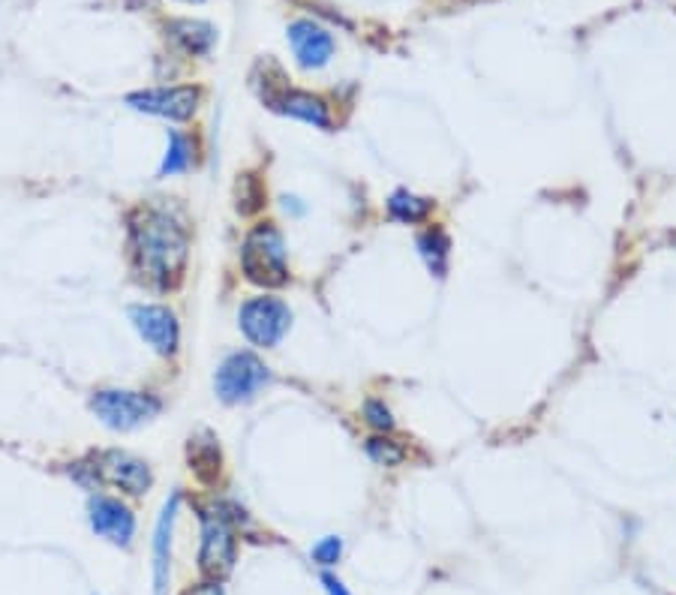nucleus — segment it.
<instances>
[{
    "label": "nucleus",
    "instance_id": "f257e3e1",
    "mask_svg": "<svg viewBox=\"0 0 676 595\" xmlns=\"http://www.w3.org/2000/svg\"><path fill=\"white\" fill-rule=\"evenodd\" d=\"M127 244L136 277L157 292L178 289L190 262V229L166 205H139L127 217Z\"/></svg>",
    "mask_w": 676,
    "mask_h": 595
},
{
    "label": "nucleus",
    "instance_id": "f03ea898",
    "mask_svg": "<svg viewBox=\"0 0 676 595\" xmlns=\"http://www.w3.org/2000/svg\"><path fill=\"white\" fill-rule=\"evenodd\" d=\"M243 277L262 289H284L292 280L284 232L274 222H256L241 244Z\"/></svg>",
    "mask_w": 676,
    "mask_h": 595
},
{
    "label": "nucleus",
    "instance_id": "7ed1b4c3",
    "mask_svg": "<svg viewBox=\"0 0 676 595\" xmlns=\"http://www.w3.org/2000/svg\"><path fill=\"white\" fill-rule=\"evenodd\" d=\"M91 413L109 430H136L151 424L162 413V400L151 391H130V388H100L91 397Z\"/></svg>",
    "mask_w": 676,
    "mask_h": 595
},
{
    "label": "nucleus",
    "instance_id": "20e7f679",
    "mask_svg": "<svg viewBox=\"0 0 676 595\" xmlns=\"http://www.w3.org/2000/svg\"><path fill=\"white\" fill-rule=\"evenodd\" d=\"M271 367L256 353L243 349V353H232L229 358H222L217 374H213V391L222 404L241 406L256 400L259 391L271 385Z\"/></svg>",
    "mask_w": 676,
    "mask_h": 595
},
{
    "label": "nucleus",
    "instance_id": "39448f33",
    "mask_svg": "<svg viewBox=\"0 0 676 595\" xmlns=\"http://www.w3.org/2000/svg\"><path fill=\"white\" fill-rule=\"evenodd\" d=\"M292 307L277 295H256L241 304L238 310V328L259 349H274L284 344V337L292 328Z\"/></svg>",
    "mask_w": 676,
    "mask_h": 595
},
{
    "label": "nucleus",
    "instance_id": "423d86ee",
    "mask_svg": "<svg viewBox=\"0 0 676 595\" xmlns=\"http://www.w3.org/2000/svg\"><path fill=\"white\" fill-rule=\"evenodd\" d=\"M205 91L199 85H172V88H148V91L127 93V106L132 111H142L162 121H192L196 111L202 106Z\"/></svg>",
    "mask_w": 676,
    "mask_h": 595
},
{
    "label": "nucleus",
    "instance_id": "0eeeda50",
    "mask_svg": "<svg viewBox=\"0 0 676 595\" xmlns=\"http://www.w3.org/2000/svg\"><path fill=\"white\" fill-rule=\"evenodd\" d=\"M127 316H130L136 334L151 346L153 353L162 355V358L178 355V349H181V323H178L175 310L162 307V304H132Z\"/></svg>",
    "mask_w": 676,
    "mask_h": 595
},
{
    "label": "nucleus",
    "instance_id": "6e6552de",
    "mask_svg": "<svg viewBox=\"0 0 676 595\" xmlns=\"http://www.w3.org/2000/svg\"><path fill=\"white\" fill-rule=\"evenodd\" d=\"M199 568L205 577L222 581L235 568V529L229 517L220 512H202V547Z\"/></svg>",
    "mask_w": 676,
    "mask_h": 595
},
{
    "label": "nucleus",
    "instance_id": "1a4fd4ad",
    "mask_svg": "<svg viewBox=\"0 0 676 595\" xmlns=\"http://www.w3.org/2000/svg\"><path fill=\"white\" fill-rule=\"evenodd\" d=\"M93 466H97V475H100L102 482L121 487L123 494H130V496L148 494L153 485L151 466L145 464L142 457L130 455V452H118V448L102 452Z\"/></svg>",
    "mask_w": 676,
    "mask_h": 595
},
{
    "label": "nucleus",
    "instance_id": "9d476101",
    "mask_svg": "<svg viewBox=\"0 0 676 595\" xmlns=\"http://www.w3.org/2000/svg\"><path fill=\"white\" fill-rule=\"evenodd\" d=\"M286 37H289V46H292L295 61L304 70H322V67L331 63L337 42H334L331 31L316 24L314 19H295Z\"/></svg>",
    "mask_w": 676,
    "mask_h": 595
},
{
    "label": "nucleus",
    "instance_id": "9b49d317",
    "mask_svg": "<svg viewBox=\"0 0 676 595\" xmlns=\"http://www.w3.org/2000/svg\"><path fill=\"white\" fill-rule=\"evenodd\" d=\"M88 520L100 538L118 547H130L136 535V515L115 496H91L88 503Z\"/></svg>",
    "mask_w": 676,
    "mask_h": 595
},
{
    "label": "nucleus",
    "instance_id": "f8f14e48",
    "mask_svg": "<svg viewBox=\"0 0 676 595\" xmlns=\"http://www.w3.org/2000/svg\"><path fill=\"white\" fill-rule=\"evenodd\" d=\"M178 508H181V494H172L162 503L160 520L153 526V595L169 593V581H172V538L175 524H178Z\"/></svg>",
    "mask_w": 676,
    "mask_h": 595
},
{
    "label": "nucleus",
    "instance_id": "ddd939ff",
    "mask_svg": "<svg viewBox=\"0 0 676 595\" xmlns=\"http://www.w3.org/2000/svg\"><path fill=\"white\" fill-rule=\"evenodd\" d=\"M268 106L274 111H280L286 118H295V121H304L316 127V130H331L334 127V115L331 106L316 97L310 91H292V88H280L277 93H268Z\"/></svg>",
    "mask_w": 676,
    "mask_h": 595
},
{
    "label": "nucleus",
    "instance_id": "4468645a",
    "mask_svg": "<svg viewBox=\"0 0 676 595\" xmlns=\"http://www.w3.org/2000/svg\"><path fill=\"white\" fill-rule=\"evenodd\" d=\"M166 37L187 54H208L217 42L213 24L199 19H172L166 24Z\"/></svg>",
    "mask_w": 676,
    "mask_h": 595
},
{
    "label": "nucleus",
    "instance_id": "2eb2a0df",
    "mask_svg": "<svg viewBox=\"0 0 676 595\" xmlns=\"http://www.w3.org/2000/svg\"><path fill=\"white\" fill-rule=\"evenodd\" d=\"M415 247H418V256L425 259L427 271L443 280L448 274V262H451V238H448V232L439 229V226H430L425 232H418Z\"/></svg>",
    "mask_w": 676,
    "mask_h": 595
},
{
    "label": "nucleus",
    "instance_id": "dca6fc26",
    "mask_svg": "<svg viewBox=\"0 0 676 595\" xmlns=\"http://www.w3.org/2000/svg\"><path fill=\"white\" fill-rule=\"evenodd\" d=\"M385 208H388V217H391V220L404 222V226H418V222L430 220L436 202L434 199H425V196H415V192L409 190H394L391 196H388Z\"/></svg>",
    "mask_w": 676,
    "mask_h": 595
},
{
    "label": "nucleus",
    "instance_id": "f3484780",
    "mask_svg": "<svg viewBox=\"0 0 676 595\" xmlns=\"http://www.w3.org/2000/svg\"><path fill=\"white\" fill-rule=\"evenodd\" d=\"M192 166H196V141L187 132L169 130V148L160 162V178L190 172Z\"/></svg>",
    "mask_w": 676,
    "mask_h": 595
},
{
    "label": "nucleus",
    "instance_id": "a211bd4d",
    "mask_svg": "<svg viewBox=\"0 0 676 595\" xmlns=\"http://www.w3.org/2000/svg\"><path fill=\"white\" fill-rule=\"evenodd\" d=\"M190 469L202 482H211L220 473V445L213 443V436L205 434V439H190Z\"/></svg>",
    "mask_w": 676,
    "mask_h": 595
},
{
    "label": "nucleus",
    "instance_id": "6ab92c4d",
    "mask_svg": "<svg viewBox=\"0 0 676 595\" xmlns=\"http://www.w3.org/2000/svg\"><path fill=\"white\" fill-rule=\"evenodd\" d=\"M265 199H268V192H265L259 175L247 172L238 178V184H235V208H238V214H243V217L259 214L268 205Z\"/></svg>",
    "mask_w": 676,
    "mask_h": 595
},
{
    "label": "nucleus",
    "instance_id": "aec40b11",
    "mask_svg": "<svg viewBox=\"0 0 676 595\" xmlns=\"http://www.w3.org/2000/svg\"><path fill=\"white\" fill-rule=\"evenodd\" d=\"M364 452H367V457L374 460V464L379 466H400L406 460V448L397 439H391V436H370L367 439V445H364Z\"/></svg>",
    "mask_w": 676,
    "mask_h": 595
},
{
    "label": "nucleus",
    "instance_id": "412c9836",
    "mask_svg": "<svg viewBox=\"0 0 676 595\" xmlns=\"http://www.w3.org/2000/svg\"><path fill=\"white\" fill-rule=\"evenodd\" d=\"M364 424H367V427H374V430H379V434H391L394 415H391V409L385 406V400H376V397H370V400L364 404Z\"/></svg>",
    "mask_w": 676,
    "mask_h": 595
},
{
    "label": "nucleus",
    "instance_id": "4be33fe9",
    "mask_svg": "<svg viewBox=\"0 0 676 595\" xmlns=\"http://www.w3.org/2000/svg\"><path fill=\"white\" fill-rule=\"evenodd\" d=\"M310 556H314L316 565L331 568V565L340 563V556H344V538H340V535H325L322 542H316Z\"/></svg>",
    "mask_w": 676,
    "mask_h": 595
},
{
    "label": "nucleus",
    "instance_id": "5701e85b",
    "mask_svg": "<svg viewBox=\"0 0 676 595\" xmlns=\"http://www.w3.org/2000/svg\"><path fill=\"white\" fill-rule=\"evenodd\" d=\"M322 586H325V593H328V595H352L349 589H346L344 581H340L337 575H331V572H325V575H322Z\"/></svg>",
    "mask_w": 676,
    "mask_h": 595
},
{
    "label": "nucleus",
    "instance_id": "b1692460",
    "mask_svg": "<svg viewBox=\"0 0 676 595\" xmlns=\"http://www.w3.org/2000/svg\"><path fill=\"white\" fill-rule=\"evenodd\" d=\"M187 595H222V586L217 581H208V584H199L196 589H190Z\"/></svg>",
    "mask_w": 676,
    "mask_h": 595
},
{
    "label": "nucleus",
    "instance_id": "393cba45",
    "mask_svg": "<svg viewBox=\"0 0 676 595\" xmlns=\"http://www.w3.org/2000/svg\"><path fill=\"white\" fill-rule=\"evenodd\" d=\"M181 3H205V0H181Z\"/></svg>",
    "mask_w": 676,
    "mask_h": 595
},
{
    "label": "nucleus",
    "instance_id": "a878e982",
    "mask_svg": "<svg viewBox=\"0 0 676 595\" xmlns=\"http://www.w3.org/2000/svg\"><path fill=\"white\" fill-rule=\"evenodd\" d=\"M674 241H676V238H674Z\"/></svg>",
    "mask_w": 676,
    "mask_h": 595
}]
</instances>
